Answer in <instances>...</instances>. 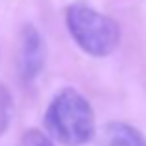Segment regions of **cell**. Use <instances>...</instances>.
Segmentation results:
<instances>
[{
	"label": "cell",
	"mask_w": 146,
	"mask_h": 146,
	"mask_svg": "<svg viewBox=\"0 0 146 146\" xmlns=\"http://www.w3.org/2000/svg\"><path fill=\"white\" fill-rule=\"evenodd\" d=\"M43 60H45V49H43L41 36L36 26L26 25L21 36V58H19L23 79L32 81L38 77V73L43 68Z\"/></svg>",
	"instance_id": "cell-3"
},
{
	"label": "cell",
	"mask_w": 146,
	"mask_h": 146,
	"mask_svg": "<svg viewBox=\"0 0 146 146\" xmlns=\"http://www.w3.org/2000/svg\"><path fill=\"white\" fill-rule=\"evenodd\" d=\"M101 146H146V137L125 122H109L101 129Z\"/></svg>",
	"instance_id": "cell-4"
},
{
	"label": "cell",
	"mask_w": 146,
	"mask_h": 146,
	"mask_svg": "<svg viewBox=\"0 0 146 146\" xmlns=\"http://www.w3.org/2000/svg\"><path fill=\"white\" fill-rule=\"evenodd\" d=\"M11 118V96L4 84H0V135L8 129Z\"/></svg>",
	"instance_id": "cell-5"
},
{
	"label": "cell",
	"mask_w": 146,
	"mask_h": 146,
	"mask_svg": "<svg viewBox=\"0 0 146 146\" xmlns=\"http://www.w3.org/2000/svg\"><path fill=\"white\" fill-rule=\"evenodd\" d=\"M66 25L79 47L90 56H109L120 43V28L109 15L75 2L66 9Z\"/></svg>",
	"instance_id": "cell-2"
},
{
	"label": "cell",
	"mask_w": 146,
	"mask_h": 146,
	"mask_svg": "<svg viewBox=\"0 0 146 146\" xmlns=\"http://www.w3.org/2000/svg\"><path fill=\"white\" fill-rule=\"evenodd\" d=\"M21 146H52V141L39 129H26L21 139Z\"/></svg>",
	"instance_id": "cell-6"
},
{
	"label": "cell",
	"mask_w": 146,
	"mask_h": 146,
	"mask_svg": "<svg viewBox=\"0 0 146 146\" xmlns=\"http://www.w3.org/2000/svg\"><path fill=\"white\" fill-rule=\"evenodd\" d=\"M49 137L64 146H82L96 133V116L90 101L73 88H64L52 98L45 111Z\"/></svg>",
	"instance_id": "cell-1"
}]
</instances>
